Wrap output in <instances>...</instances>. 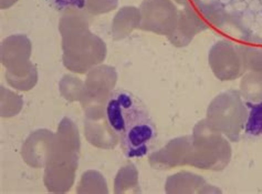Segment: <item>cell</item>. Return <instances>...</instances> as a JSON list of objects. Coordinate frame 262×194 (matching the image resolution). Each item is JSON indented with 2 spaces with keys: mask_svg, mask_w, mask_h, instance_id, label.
<instances>
[{
  "mask_svg": "<svg viewBox=\"0 0 262 194\" xmlns=\"http://www.w3.org/2000/svg\"><path fill=\"white\" fill-rule=\"evenodd\" d=\"M203 31V28L188 15L187 11L183 9L179 10L176 26L167 38L174 47L184 48L191 43L197 33Z\"/></svg>",
  "mask_w": 262,
  "mask_h": 194,
  "instance_id": "cell-15",
  "label": "cell"
},
{
  "mask_svg": "<svg viewBox=\"0 0 262 194\" xmlns=\"http://www.w3.org/2000/svg\"><path fill=\"white\" fill-rule=\"evenodd\" d=\"M58 143L66 149L80 152L81 150V139L79 129L70 118L64 117L58 126L57 130Z\"/></svg>",
  "mask_w": 262,
  "mask_h": 194,
  "instance_id": "cell-20",
  "label": "cell"
},
{
  "mask_svg": "<svg viewBox=\"0 0 262 194\" xmlns=\"http://www.w3.org/2000/svg\"><path fill=\"white\" fill-rule=\"evenodd\" d=\"M140 11V29L166 37L174 30L179 12L173 0H144Z\"/></svg>",
  "mask_w": 262,
  "mask_h": 194,
  "instance_id": "cell-8",
  "label": "cell"
},
{
  "mask_svg": "<svg viewBox=\"0 0 262 194\" xmlns=\"http://www.w3.org/2000/svg\"><path fill=\"white\" fill-rule=\"evenodd\" d=\"M119 7V0H84V9L92 16L104 15Z\"/></svg>",
  "mask_w": 262,
  "mask_h": 194,
  "instance_id": "cell-27",
  "label": "cell"
},
{
  "mask_svg": "<svg viewBox=\"0 0 262 194\" xmlns=\"http://www.w3.org/2000/svg\"><path fill=\"white\" fill-rule=\"evenodd\" d=\"M140 182H139V171L133 163L124 165L117 172L114 179V193H139Z\"/></svg>",
  "mask_w": 262,
  "mask_h": 194,
  "instance_id": "cell-19",
  "label": "cell"
},
{
  "mask_svg": "<svg viewBox=\"0 0 262 194\" xmlns=\"http://www.w3.org/2000/svg\"><path fill=\"white\" fill-rule=\"evenodd\" d=\"M220 29H222L226 34H229L231 38L237 39L239 41H241L249 34V32L246 29V26L243 23V16L237 11H227L226 20Z\"/></svg>",
  "mask_w": 262,
  "mask_h": 194,
  "instance_id": "cell-25",
  "label": "cell"
},
{
  "mask_svg": "<svg viewBox=\"0 0 262 194\" xmlns=\"http://www.w3.org/2000/svg\"><path fill=\"white\" fill-rule=\"evenodd\" d=\"M93 17L84 8H77V7H70L62 11V15L59 22V31L63 34L68 31H71L78 28H90Z\"/></svg>",
  "mask_w": 262,
  "mask_h": 194,
  "instance_id": "cell-18",
  "label": "cell"
},
{
  "mask_svg": "<svg viewBox=\"0 0 262 194\" xmlns=\"http://www.w3.org/2000/svg\"><path fill=\"white\" fill-rule=\"evenodd\" d=\"M117 82L114 67L99 65L86 73L84 92L80 100L84 117L89 119H102L106 117V105Z\"/></svg>",
  "mask_w": 262,
  "mask_h": 194,
  "instance_id": "cell-5",
  "label": "cell"
},
{
  "mask_svg": "<svg viewBox=\"0 0 262 194\" xmlns=\"http://www.w3.org/2000/svg\"><path fill=\"white\" fill-rule=\"evenodd\" d=\"M175 3H177L178 5H182V6H185L187 5L188 3H190V0H174Z\"/></svg>",
  "mask_w": 262,
  "mask_h": 194,
  "instance_id": "cell-31",
  "label": "cell"
},
{
  "mask_svg": "<svg viewBox=\"0 0 262 194\" xmlns=\"http://www.w3.org/2000/svg\"><path fill=\"white\" fill-rule=\"evenodd\" d=\"M141 11L134 6L122 7L113 18L112 22V37L120 41L128 37L135 29H140Z\"/></svg>",
  "mask_w": 262,
  "mask_h": 194,
  "instance_id": "cell-14",
  "label": "cell"
},
{
  "mask_svg": "<svg viewBox=\"0 0 262 194\" xmlns=\"http://www.w3.org/2000/svg\"><path fill=\"white\" fill-rule=\"evenodd\" d=\"M84 135L88 142L95 148L112 150L120 143V139L110 126L107 118L84 120Z\"/></svg>",
  "mask_w": 262,
  "mask_h": 194,
  "instance_id": "cell-13",
  "label": "cell"
},
{
  "mask_svg": "<svg viewBox=\"0 0 262 194\" xmlns=\"http://www.w3.org/2000/svg\"><path fill=\"white\" fill-rule=\"evenodd\" d=\"M249 115L246 123V133L249 135L262 134V101L258 103L247 102Z\"/></svg>",
  "mask_w": 262,
  "mask_h": 194,
  "instance_id": "cell-26",
  "label": "cell"
},
{
  "mask_svg": "<svg viewBox=\"0 0 262 194\" xmlns=\"http://www.w3.org/2000/svg\"><path fill=\"white\" fill-rule=\"evenodd\" d=\"M248 107L238 90H228L216 95L207 108L206 119L229 141L238 142L246 128Z\"/></svg>",
  "mask_w": 262,
  "mask_h": 194,
  "instance_id": "cell-4",
  "label": "cell"
},
{
  "mask_svg": "<svg viewBox=\"0 0 262 194\" xmlns=\"http://www.w3.org/2000/svg\"><path fill=\"white\" fill-rule=\"evenodd\" d=\"M190 157L191 135H184L173 139L164 148L150 153L148 162L155 170H170L189 165Z\"/></svg>",
  "mask_w": 262,
  "mask_h": 194,
  "instance_id": "cell-10",
  "label": "cell"
},
{
  "mask_svg": "<svg viewBox=\"0 0 262 194\" xmlns=\"http://www.w3.org/2000/svg\"><path fill=\"white\" fill-rule=\"evenodd\" d=\"M106 118L120 139L124 154L127 158L147 154L156 130L147 111L135 95L123 89L113 90L106 105Z\"/></svg>",
  "mask_w": 262,
  "mask_h": 194,
  "instance_id": "cell-1",
  "label": "cell"
},
{
  "mask_svg": "<svg viewBox=\"0 0 262 194\" xmlns=\"http://www.w3.org/2000/svg\"><path fill=\"white\" fill-rule=\"evenodd\" d=\"M59 90L66 100L80 102L84 92V82L74 75L66 74L59 82Z\"/></svg>",
  "mask_w": 262,
  "mask_h": 194,
  "instance_id": "cell-24",
  "label": "cell"
},
{
  "mask_svg": "<svg viewBox=\"0 0 262 194\" xmlns=\"http://www.w3.org/2000/svg\"><path fill=\"white\" fill-rule=\"evenodd\" d=\"M32 44L25 34H12L3 40L0 46V60L6 69L23 66L30 61Z\"/></svg>",
  "mask_w": 262,
  "mask_h": 194,
  "instance_id": "cell-11",
  "label": "cell"
},
{
  "mask_svg": "<svg viewBox=\"0 0 262 194\" xmlns=\"http://www.w3.org/2000/svg\"><path fill=\"white\" fill-rule=\"evenodd\" d=\"M234 3H237V2H245V0H233Z\"/></svg>",
  "mask_w": 262,
  "mask_h": 194,
  "instance_id": "cell-33",
  "label": "cell"
},
{
  "mask_svg": "<svg viewBox=\"0 0 262 194\" xmlns=\"http://www.w3.org/2000/svg\"><path fill=\"white\" fill-rule=\"evenodd\" d=\"M190 2H192V0H190Z\"/></svg>",
  "mask_w": 262,
  "mask_h": 194,
  "instance_id": "cell-34",
  "label": "cell"
},
{
  "mask_svg": "<svg viewBox=\"0 0 262 194\" xmlns=\"http://www.w3.org/2000/svg\"><path fill=\"white\" fill-rule=\"evenodd\" d=\"M232 149L228 139L207 119L198 121L191 133L189 165L202 170L223 171L231 161Z\"/></svg>",
  "mask_w": 262,
  "mask_h": 194,
  "instance_id": "cell-3",
  "label": "cell"
},
{
  "mask_svg": "<svg viewBox=\"0 0 262 194\" xmlns=\"http://www.w3.org/2000/svg\"><path fill=\"white\" fill-rule=\"evenodd\" d=\"M238 47L246 71L262 74V39L249 33L238 43Z\"/></svg>",
  "mask_w": 262,
  "mask_h": 194,
  "instance_id": "cell-16",
  "label": "cell"
},
{
  "mask_svg": "<svg viewBox=\"0 0 262 194\" xmlns=\"http://www.w3.org/2000/svg\"><path fill=\"white\" fill-rule=\"evenodd\" d=\"M240 94L247 102L258 103L262 101V74L246 72L240 82Z\"/></svg>",
  "mask_w": 262,
  "mask_h": 194,
  "instance_id": "cell-22",
  "label": "cell"
},
{
  "mask_svg": "<svg viewBox=\"0 0 262 194\" xmlns=\"http://www.w3.org/2000/svg\"><path fill=\"white\" fill-rule=\"evenodd\" d=\"M80 152L66 149L58 143L49 162L45 166L43 183L51 193L70 191L75 181Z\"/></svg>",
  "mask_w": 262,
  "mask_h": 194,
  "instance_id": "cell-6",
  "label": "cell"
},
{
  "mask_svg": "<svg viewBox=\"0 0 262 194\" xmlns=\"http://www.w3.org/2000/svg\"><path fill=\"white\" fill-rule=\"evenodd\" d=\"M165 192L168 194L220 193L222 190L207 183L202 176L183 171L167 178L166 183H165Z\"/></svg>",
  "mask_w": 262,
  "mask_h": 194,
  "instance_id": "cell-12",
  "label": "cell"
},
{
  "mask_svg": "<svg viewBox=\"0 0 262 194\" xmlns=\"http://www.w3.org/2000/svg\"><path fill=\"white\" fill-rule=\"evenodd\" d=\"M18 0H0V8L8 9L12 5H15Z\"/></svg>",
  "mask_w": 262,
  "mask_h": 194,
  "instance_id": "cell-29",
  "label": "cell"
},
{
  "mask_svg": "<svg viewBox=\"0 0 262 194\" xmlns=\"http://www.w3.org/2000/svg\"><path fill=\"white\" fill-rule=\"evenodd\" d=\"M5 77L8 85L13 89L29 91L38 82V69L29 61L23 66L6 69Z\"/></svg>",
  "mask_w": 262,
  "mask_h": 194,
  "instance_id": "cell-17",
  "label": "cell"
},
{
  "mask_svg": "<svg viewBox=\"0 0 262 194\" xmlns=\"http://www.w3.org/2000/svg\"><path fill=\"white\" fill-rule=\"evenodd\" d=\"M61 37L62 61L69 71L85 74L92 68L102 65L106 58L105 43L88 27L68 31Z\"/></svg>",
  "mask_w": 262,
  "mask_h": 194,
  "instance_id": "cell-2",
  "label": "cell"
},
{
  "mask_svg": "<svg viewBox=\"0 0 262 194\" xmlns=\"http://www.w3.org/2000/svg\"><path fill=\"white\" fill-rule=\"evenodd\" d=\"M233 8H234V10H237V12L243 11L244 9H246V4H245V2H237L233 4Z\"/></svg>",
  "mask_w": 262,
  "mask_h": 194,
  "instance_id": "cell-30",
  "label": "cell"
},
{
  "mask_svg": "<svg viewBox=\"0 0 262 194\" xmlns=\"http://www.w3.org/2000/svg\"><path fill=\"white\" fill-rule=\"evenodd\" d=\"M77 193L79 194H106L108 193L107 182L101 172L88 170L81 177Z\"/></svg>",
  "mask_w": 262,
  "mask_h": 194,
  "instance_id": "cell-21",
  "label": "cell"
},
{
  "mask_svg": "<svg viewBox=\"0 0 262 194\" xmlns=\"http://www.w3.org/2000/svg\"><path fill=\"white\" fill-rule=\"evenodd\" d=\"M208 62L212 73L220 81L236 80L247 72L238 44L230 40H220L208 53Z\"/></svg>",
  "mask_w": 262,
  "mask_h": 194,
  "instance_id": "cell-7",
  "label": "cell"
},
{
  "mask_svg": "<svg viewBox=\"0 0 262 194\" xmlns=\"http://www.w3.org/2000/svg\"><path fill=\"white\" fill-rule=\"evenodd\" d=\"M54 9L63 11L70 7H77V8H84V0H46Z\"/></svg>",
  "mask_w": 262,
  "mask_h": 194,
  "instance_id": "cell-28",
  "label": "cell"
},
{
  "mask_svg": "<svg viewBox=\"0 0 262 194\" xmlns=\"http://www.w3.org/2000/svg\"><path fill=\"white\" fill-rule=\"evenodd\" d=\"M218 2L222 4L223 6H225V5H228V4H230L231 3V0H218Z\"/></svg>",
  "mask_w": 262,
  "mask_h": 194,
  "instance_id": "cell-32",
  "label": "cell"
},
{
  "mask_svg": "<svg viewBox=\"0 0 262 194\" xmlns=\"http://www.w3.org/2000/svg\"><path fill=\"white\" fill-rule=\"evenodd\" d=\"M57 147V133L48 129H38L26 139L21 148L24 161L31 168H45Z\"/></svg>",
  "mask_w": 262,
  "mask_h": 194,
  "instance_id": "cell-9",
  "label": "cell"
},
{
  "mask_svg": "<svg viewBox=\"0 0 262 194\" xmlns=\"http://www.w3.org/2000/svg\"><path fill=\"white\" fill-rule=\"evenodd\" d=\"M0 114L2 118H12L20 113L24 107V100L21 96L11 90L0 87Z\"/></svg>",
  "mask_w": 262,
  "mask_h": 194,
  "instance_id": "cell-23",
  "label": "cell"
}]
</instances>
